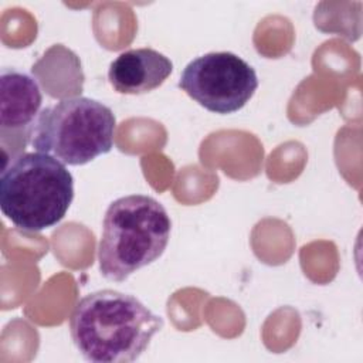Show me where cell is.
<instances>
[{"instance_id":"7a4b0ae2","label":"cell","mask_w":363,"mask_h":363,"mask_svg":"<svg viewBox=\"0 0 363 363\" xmlns=\"http://www.w3.org/2000/svg\"><path fill=\"white\" fill-rule=\"evenodd\" d=\"M172 231L166 208L153 197L129 194L116 199L105 211L98 244L104 278L123 282L164 252Z\"/></svg>"},{"instance_id":"52a82bcc","label":"cell","mask_w":363,"mask_h":363,"mask_svg":"<svg viewBox=\"0 0 363 363\" xmlns=\"http://www.w3.org/2000/svg\"><path fill=\"white\" fill-rule=\"evenodd\" d=\"M173 64L153 48H133L109 65L108 78L118 94L140 95L159 88L172 74Z\"/></svg>"},{"instance_id":"277c9868","label":"cell","mask_w":363,"mask_h":363,"mask_svg":"<svg viewBox=\"0 0 363 363\" xmlns=\"http://www.w3.org/2000/svg\"><path fill=\"white\" fill-rule=\"evenodd\" d=\"M115 128L109 106L92 98L71 96L40 112L31 143L37 152L64 164L81 166L112 150Z\"/></svg>"},{"instance_id":"8992f818","label":"cell","mask_w":363,"mask_h":363,"mask_svg":"<svg viewBox=\"0 0 363 363\" xmlns=\"http://www.w3.org/2000/svg\"><path fill=\"white\" fill-rule=\"evenodd\" d=\"M43 94L37 81L17 69L3 68L0 74V136L3 152L11 157L23 153L33 138L40 115Z\"/></svg>"},{"instance_id":"3957f363","label":"cell","mask_w":363,"mask_h":363,"mask_svg":"<svg viewBox=\"0 0 363 363\" xmlns=\"http://www.w3.org/2000/svg\"><path fill=\"white\" fill-rule=\"evenodd\" d=\"M74 199V179L58 159L20 153L4 163L0 176V207L21 231L40 233L58 224Z\"/></svg>"},{"instance_id":"6da1fadb","label":"cell","mask_w":363,"mask_h":363,"mask_svg":"<svg viewBox=\"0 0 363 363\" xmlns=\"http://www.w3.org/2000/svg\"><path fill=\"white\" fill-rule=\"evenodd\" d=\"M163 319L130 294L101 289L82 296L69 316L78 352L92 363H130L147 349Z\"/></svg>"},{"instance_id":"5b68a950","label":"cell","mask_w":363,"mask_h":363,"mask_svg":"<svg viewBox=\"0 0 363 363\" xmlns=\"http://www.w3.org/2000/svg\"><path fill=\"white\" fill-rule=\"evenodd\" d=\"M179 88L207 111L227 115L240 111L252 98L258 78L241 57L220 51L191 60L182 71Z\"/></svg>"}]
</instances>
